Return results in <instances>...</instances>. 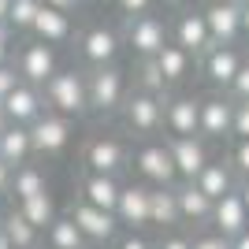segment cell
Wrapping results in <instances>:
<instances>
[{"label": "cell", "instance_id": "6da1fadb", "mask_svg": "<svg viewBox=\"0 0 249 249\" xmlns=\"http://www.w3.org/2000/svg\"><path fill=\"white\" fill-rule=\"evenodd\" d=\"M86 112L101 115H119L126 93H130V78L119 63H104V67H86Z\"/></svg>", "mask_w": 249, "mask_h": 249}, {"label": "cell", "instance_id": "7a4b0ae2", "mask_svg": "<svg viewBox=\"0 0 249 249\" xmlns=\"http://www.w3.org/2000/svg\"><path fill=\"white\" fill-rule=\"evenodd\" d=\"M41 97H45V112L52 115H63V119H82L86 112V74L82 67H56L49 82L41 86Z\"/></svg>", "mask_w": 249, "mask_h": 249}, {"label": "cell", "instance_id": "3957f363", "mask_svg": "<svg viewBox=\"0 0 249 249\" xmlns=\"http://www.w3.org/2000/svg\"><path fill=\"white\" fill-rule=\"evenodd\" d=\"M119 123L126 126V134L134 138H156L164 134V101L153 93H142L130 86L123 108H119Z\"/></svg>", "mask_w": 249, "mask_h": 249}, {"label": "cell", "instance_id": "277c9868", "mask_svg": "<svg viewBox=\"0 0 249 249\" xmlns=\"http://www.w3.org/2000/svg\"><path fill=\"white\" fill-rule=\"evenodd\" d=\"M82 164L89 175H112L119 178L130 167V145L115 134H93L82 149Z\"/></svg>", "mask_w": 249, "mask_h": 249}, {"label": "cell", "instance_id": "5b68a950", "mask_svg": "<svg viewBox=\"0 0 249 249\" xmlns=\"http://www.w3.org/2000/svg\"><path fill=\"white\" fill-rule=\"evenodd\" d=\"M11 67L19 74V82L41 89L52 74H56L60 60H56V49H52V45H41V41H34V37H26L19 49L11 52Z\"/></svg>", "mask_w": 249, "mask_h": 249}, {"label": "cell", "instance_id": "8992f818", "mask_svg": "<svg viewBox=\"0 0 249 249\" xmlns=\"http://www.w3.org/2000/svg\"><path fill=\"white\" fill-rule=\"evenodd\" d=\"M119 37H123V45L134 52L138 60H153L156 52L171 41V37H167V19H164V15H156V11L126 19V26H123Z\"/></svg>", "mask_w": 249, "mask_h": 249}, {"label": "cell", "instance_id": "52a82bcc", "mask_svg": "<svg viewBox=\"0 0 249 249\" xmlns=\"http://www.w3.org/2000/svg\"><path fill=\"white\" fill-rule=\"evenodd\" d=\"M130 164L138 171V182L145 186H175V167H171V156H167V145L160 138H142V145L130 153Z\"/></svg>", "mask_w": 249, "mask_h": 249}, {"label": "cell", "instance_id": "ba28073f", "mask_svg": "<svg viewBox=\"0 0 249 249\" xmlns=\"http://www.w3.org/2000/svg\"><path fill=\"white\" fill-rule=\"evenodd\" d=\"M74 45H78V56H82L86 67H104V63H119V52H123V37L112 26H86L82 34H74Z\"/></svg>", "mask_w": 249, "mask_h": 249}, {"label": "cell", "instance_id": "9c48e42d", "mask_svg": "<svg viewBox=\"0 0 249 249\" xmlns=\"http://www.w3.org/2000/svg\"><path fill=\"white\" fill-rule=\"evenodd\" d=\"M67 216H71L74 227L82 231L86 246L104 249V246H112V242L119 238V223H115V216L104 212V208H93V205H86V201H74Z\"/></svg>", "mask_w": 249, "mask_h": 249}, {"label": "cell", "instance_id": "30bf717a", "mask_svg": "<svg viewBox=\"0 0 249 249\" xmlns=\"http://www.w3.org/2000/svg\"><path fill=\"white\" fill-rule=\"evenodd\" d=\"M71 130H74V123L63 119V115H52V112L37 115V119L26 126L34 156H60L63 149L71 145Z\"/></svg>", "mask_w": 249, "mask_h": 249}, {"label": "cell", "instance_id": "8fae6325", "mask_svg": "<svg viewBox=\"0 0 249 249\" xmlns=\"http://www.w3.org/2000/svg\"><path fill=\"white\" fill-rule=\"evenodd\" d=\"M231 115H234V101L227 93L197 97V138H205V142H227L231 138Z\"/></svg>", "mask_w": 249, "mask_h": 249}, {"label": "cell", "instance_id": "7c38bea8", "mask_svg": "<svg viewBox=\"0 0 249 249\" xmlns=\"http://www.w3.org/2000/svg\"><path fill=\"white\" fill-rule=\"evenodd\" d=\"M242 60H246V52H242L238 45H212L205 56H197V67H201V74L208 78V86H212L216 93H227V86H231V78L238 74Z\"/></svg>", "mask_w": 249, "mask_h": 249}, {"label": "cell", "instance_id": "4fadbf2b", "mask_svg": "<svg viewBox=\"0 0 249 249\" xmlns=\"http://www.w3.org/2000/svg\"><path fill=\"white\" fill-rule=\"evenodd\" d=\"M167 145V156H171V167H175V178L178 182H194L197 171L212 160L208 156V142L205 138H164Z\"/></svg>", "mask_w": 249, "mask_h": 249}, {"label": "cell", "instance_id": "5bb4252c", "mask_svg": "<svg viewBox=\"0 0 249 249\" xmlns=\"http://www.w3.org/2000/svg\"><path fill=\"white\" fill-rule=\"evenodd\" d=\"M167 37H171V45H178L182 52H190L194 60L197 56H205L208 49H212V37H208L205 30V19H201V8H182L175 15V22H167Z\"/></svg>", "mask_w": 249, "mask_h": 249}, {"label": "cell", "instance_id": "9a60e30c", "mask_svg": "<svg viewBox=\"0 0 249 249\" xmlns=\"http://www.w3.org/2000/svg\"><path fill=\"white\" fill-rule=\"evenodd\" d=\"M112 216H115L119 227L142 234V231L149 227V186L145 182H123V186H119V197H115Z\"/></svg>", "mask_w": 249, "mask_h": 249}, {"label": "cell", "instance_id": "2e32d148", "mask_svg": "<svg viewBox=\"0 0 249 249\" xmlns=\"http://www.w3.org/2000/svg\"><path fill=\"white\" fill-rule=\"evenodd\" d=\"M249 227V208L242 205V197L231 190L219 201H212V216H208V231H216L219 238H238L242 231Z\"/></svg>", "mask_w": 249, "mask_h": 249}, {"label": "cell", "instance_id": "e0dca14e", "mask_svg": "<svg viewBox=\"0 0 249 249\" xmlns=\"http://www.w3.org/2000/svg\"><path fill=\"white\" fill-rule=\"evenodd\" d=\"M164 138H194L197 134V97L167 93L164 97Z\"/></svg>", "mask_w": 249, "mask_h": 249}, {"label": "cell", "instance_id": "ac0fdd59", "mask_svg": "<svg viewBox=\"0 0 249 249\" xmlns=\"http://www.w3.org/2000/svg\"><path fill=\"white\" fill-rule=\"evenodd\" d=\"M34 37V41H41V45H67V41H74V19L71 15H63V11H56V8H37V15H34V22H30V30H26Z\"/></svg>", "mask_w": 249, "mask_h": 249}, {"label": "cell", "instance_id": "d6986e66", "mask_svg": "<svg viewBox=\"0 0 249 249\" xmlns=\"http://www.w3.org/2000/svg\"><path fill=\"white\" fill-rule=\"evenodd\" d=\"M201 19H205V30L212 37V45H238L242 41L238 4H205Z\"/></svg>", "mask_w": 249, "mask_h": 249}, {"label": "cell", "instance_id": "ffe728a7", "mask_svg": "<svg viewBox=\"0 0 249 249\" xmlns=\"http://www.w3.org/2000/svg\"><path fill=\"white\" fill-rule=\"evenodd\" d=\"M0 108H4V115H8V123L30 126L37 115H45V97H41V89H37V86L19 82L8 97H4V101H0Z\"/></svg>", "mask_w": 249, "mask_h": 249}, {"label": "cell", "instance_id": "44dd1931", "mask_svg": "<svg viewBox=\"0 0 249 249\" xmlns=\"http://www.w3.org/2000/svg\"><path fill=\"white\" fill-rule=\"evenodd\" d=\"M175 205H178V223L186 231H205L208 227L212 201H208L194 182H175Z\"/></svg>", "mask_w": 249, "mask_h": 249}, {"label": "cell", "instance_id": "7402d4cb", "mask_svg": "<svg viewBox=\"0 0 249 249\" xmlns=\"http://www.w3.org/2000/svg\"><path fill=\"white\" fill-rule=\"evenodd\" d=\"M194 186L205 194L208 201H219L223 194H231V190L238 186V175L231 171L227 156H219V160H208L205 167L197 171V178H194Z\"/></svg>", "mask_w": 249, "mask_h": 249}, {"label": "cell", "instance_id": "603a6c76", "mask_svg": "<svg viewBox=\"0 0 249 249\" xmlns=\"http://www.w3.org/2000/svg\"><path fill=\"white\" fill-rule=\"evenodd\" d=\"M153 63H156V71L164 74V82H167V89H175V86H182L194 74V67H197V60L190 56V52H182L178 45H171L167 41L164 49L153 56Z\"/></svg>", "mask_w": 249, "mask_h": 249}, {"label": "cell", "instance_id": "cb8c5ba5", "mask_svg": "<svg viewBox=\"0 0 249 249\" xmlns=\"http://www.w3.org/2000/svg\"><path fill=\"white\" fill-rule=\"evenodd\" d=\"M119 178L112 175H89L86 171L82 178H78V201H86V205L93 208H104V212H112L115 208V197H119Z\"/></svg>", "mask_w": 249, "mask_h": 249}, {"label": "cell", "instance_id": "d4e9b609", "mask_svg": "<svg viewBox=\"0 0 249 249\" xmlns=\"http://www.w3.org/2000/svg\"><path fill=\"white\" fill-rule=\"evenodd\" d=\"M149 227L156 231H175L178 223V205H175V186H149Z\"/></svg>", "mask_w": 249, "mask_h": 249}, {"label": "cell", "instance_id": "484cf974", "mask_svg": "<svg viewBox=\"0 0 249 249\" xmlns=\"http://www.w3.org/2000/svg\"><path fill=\"white\" fill-rule=\"evenodd\" d=\"M37 194H49V175H45V167H37V164L11 167L8 197L11 201H26V197H37Z\"/></svg>", "mask_w": 249, "mask_h": 249}, {"label": "cell", "instance_id": "4316f807", "mask_svg": "<svg viewBox=\"0 0 249 249\" xmlns=\"http://www.w3.org/2000/svg\"><path fill=\"white\" fill-rule=\"evenodd\" d=\"M0 160H4L8 167H19V164H30L34 160L26 126H15V123L4 126V134H0Z\"/></svg>", "mask_w": 249, "mask_h": 249}, {"label": "cell", "instance_id": "83f0119b", "mask_svg": "<svg viewBox=\"0 0 249 249\" xmlns=\"http://www.w3.org/2000/svg\"><path fill=\"white\" fill-rule=\"evenodd\" d=\"M0 231L8 234L11 249H41V231L30 227V223H26L15 208H8V212L0 216Z\"/></svg>", "mask_w": 249, "mask_h": 249}, {"label": "cell", "instance_id": "f1b7e54d", "mask_svg": "<svg viewBox=\"0 0 249 249\" xmlns=\"http://www.w3.org/2000/svg\"><path fill=\"white\" fill-rule=\"evenodd\" d=\"M15 212H19L30 227H37V231H45L52 223V219L60 216L56 212V205H52V194H37V197H26V201H15Z\"/></svg>", "mask_w": 249, "mask_h": 249}, {"label": "cell", "instance_id": "f546056e", "mask_svg": "<svg viewBox=\"0 0 249 249\" xmlns=\"http://www.w3.org/2000/svg\"><path fill=\"white\" fill-rule=\"evenodd\" d=\"M41 234H45V242H49V249H82L86 246L82 231L71 223V216H56Z\"/></svg>", "mask_w": 249, "mask_h": 249}, {"label": "cell", "instance_id": "4dcf8cb0", "mask_svg": "<svg viewBox=\"0 0 249 249\" xmlns=\"http://www.w3.org/2000/svg\"><path fill=\"white\" fill-rule=\"evenodd\" d=\"M134 89H142V93H153V97H160V101L171 93V89H167V82H164V74L156 71V63H153V60H138Z\"/></svg>", "mask_w": 249, "mask_h": 249}, {"label": "cell", "instance_id": "1f68e13d", "mask_svg": "<svg viewBox=\"0 0 249 249\" xmlns=\"http://www.w3.org/2000/svg\"><path fill=\"white\" fill-rule=\"evenodd\" d=\"M37 8H41V0H11L8 4V30L11 34H26L30 30L34 15H37Z\"/></svg>", "mask_w": 249, "mask_h": 249}, {"label": "cell", "instance_id": "d6a6232c", "mask_svg": "<svg viewBox=\"0 0 249 249\" xmlns=\"http://www.w3.org/2000/svg\"><path fill=\"white\" fill-rule=\"evenodd\" d=\"M234 145H231V153H227V164H231V171L238 178H249V138H231Z\"/></svg>", "mask_w": 249, "mask_h": 249}, {"label": "cell", "instance_id": "836d02e7", "mask_svg": "<svg viewBox=\"0 0 249 249\" xmlns=\"http://www.w3.org/2000/svg\"><path fill=\"white\" fill-rule=\"evenodd\" d=\"M227 97H231V101H249V56L242 60L238 74L231 78V86H227Z\"/></svg>", "mask_w": 249, "mask_h": 249}, {"label": "cell", "instance_id": "e575fe53", "mask_svg": "<svg viewBox=\"0 0 249 249\" xmlns=\"http://www.w3.org/2000/svg\"><path fill=\"white\" fill-rule=\"evenodd\" d=\"M153 249H190V231H186V227L160 231V238L153 242Z\"/></svg>", "mask_w": 249, "mask_h": 249}, {"label": "cell", "instance_id": "d590c367", "mask_svg": "<svg viewBox=\"0 0 249 249\" xmlns=\"http://www.w3.org/2000/svg\"><path fill=\"white\" fill-rule=\"evenodd\" d=\"M231 138H249V101H234V115H231Z\"/></svg>", "mask_w": 249, "mask_h": 249}, {"label": "cell", "instance_id": "8d00e7d4", "mask_svg": "<svg viewBox=\"0 0 249 249\" xmlns=\"http://www.w3.org/2000/svg\"><path fill=\"white\" fill-rule=\"evenodd\" d=\"M190 249H231V242L205 227V231H197V234H190Z\"/></svg>", "mask_w": 249, "mask_h": 249}, {"label": "cell", "instance_id": "74e56055", "mask_svg": "<svg viewBox=\"0 0 249 249\" xmlns=\"http://www.w3.org/2000/svg\"><path fill=\"white\" fill-rule=\"evenodd\" d=\"M115 8L123 11L126 19H134V15H149L156 8V0H115Z\"/></svg>", "mask_w": 249, "mask_h": 249}, {"label": "cell", "instance_id": "f35d334b", "mask_svg": "<svg viewBox=\"0 0 249 249\" xmlns=\"http://www.w3.org/2000/svg\"><path fill=\"white\" fill-rule=\"evenodd\" d=\"M112 249H153V242L145 238V234H138V231H126L123 238H115Z\"/></svg>", "mask_w": 249, "mask_h": 249}, {"label": "cell", "instance_id": "ab89813d", "mask_svg": "<svg viewBox=\"0 0 249 249\" xmlns=\"http://www.w3.org/2000/svg\"><path fill=\"white\" fill-rule=\"evenodd\" d=\"M15 86H19V74H15V67H11V63H0V101H4V97H8Z\"/></svg>", "mask_w": 249, "mask_h": 249}, {"label": "cell", "instance_id": "60d3db41", "mask_svg": "<svg viewBox=\"0 0 249 249\" xmlns=\"http://www.w3.org/2000/svg\"><path fill=\"white\" fill-rule=\"evenodd\" d=\"M11 52H15V34L0 22V63H11Z\"/></svg>", "mask_w": 249, "mask_h": 249}, {"label": "cell", "instance_id": "b9f144b4", "mask_svg": "<svg viewBox=\"0 0 249 249\" xmlns=\"http://www.w3.org/2000/svg\"><path fill=\"white\" fill-rule=\"evenodd\" d=\"M45 8H56V11H63V15H71V11H78L82 8V0H41Z\"/></svg>", "mask_w": 249, "mask_h": 249}, {"label": "cell", "instance_id": "7bdbcfd3", "mask_svg": "<svg viewBox=\"0 0 249 249\" xmlns=\"http://www.w3.org/2000/svg\"><path fill=\"white\" fill-rule=\"evenodd\" d=\"M8 186H11V167L0 160V197H8Z\"/></svg>", "mask_w": 249, "mask_h": 249}, {"label": "cell", "instance_id": "ee69618b", "mask_svg": "<svg viewBox=\"0 0 249 249\" xmlns=\"http://www.w3.org/2000/svg\"><path fill=\"white\" fill-rule=\"evenodd\" d=\"M238 22H242V37H249V0L238 4Z\"/></svg>", "mask_w": 249, "mask_h": 249}, {"label": "cell", "instance_id": "f6af8a7d", "mask_svg": "<svg viewBox=\"0 0 249 249\" xmlns=\"http://www.w3.org/2000/svg\"><path fill=\"white\" fill-rule=\"evenodd\" d=\"M234 194L242 197V205L249 208V178H238V186H234Z\"/></svg>", "mask_w": 249, "mask_h": 249}, {"label": "cell", "instance_id": "bcb514c9", "mask_svg": "<svg viewBox=\"0 0 249 249\" xmlns=\"http://www.w3.org/2000/svg\"><path fill=\"white\" fill-rule=\"evenodd\" d=\"M231 249H249V227L242 231L238 238H231Z\"/></svg>", "mask_w": 249, "mask_h": 249}, {"label": "cell", "instance_id": "7dc6e473", "mask_svg": "<svg viewBox=\"0 0 249 249\" xmlns=\"http://www.w3.org/2000/svg\"><path fill=\"white\" fill-rule=\"evenodd\" d=\"M156 4H164V8H175V11H182L190 4V0H156Z\"/></svg>", "mask_w": 249, "mask_h": 249}, {"label": "cell", "instance_id": "c3c4849f", "mask_svg": "<svg viewBox=\"0 0 249 249\" xmlns=\"http://www.w3.org/2000/svg\"><path fill=\"white\" fill-rule=\"evenodd\" d=\"M8 4H11V0H0V22L8 19ZM4 26H8V22H4Z\"/></svg>", "mask_w": 249, "mask_h": 249}, {"label": "cell", "instance_id": "681fc988", "mask_svg": "<svg viewBox=\"0 0 249 249\" xmlns=\"http://www.w3.org/2000/svg\"><path fill=\"white\" fill-rule=\"evenodd\" d=\"M0 249H11V242H8V234L0 231Z\"/></svg>", "mask_w": 249, "mask_h": 249}, {"label": "cell", "instance_id": "f907efd6", "mask_svg": "<svg viewBox=\"0 0 249 249\" xmlns=\"http://www.w3.org/2000/svg\"><path fill=\"white\" fill-rule=\"evenodd\" d=\"M4 126H8V115H4V108H0V134H4Z\"/></svg>", "mask_w": 249, "mask_h": 249}, {"label": "cell", "instance_id": "816d5d0a", "mask_svg": "<svg viewBox=\"0 0 249 249\" xmlns=\"http://www.w3.org/2000/svg\"><path fill=\"white\" fill-rule=\"evenodd\" d=\"M205 4H242V0H205Z\"/></svg>", "mask_w": 249, "mask_h": 249}, {"label": "cell", "instance_id": "f5cc1de1", "mask_svg": "<svg viewBox=\"0 0 249 249\" xmlns=\"http://www.w3.org/2000/svg\"><path fill=\"white\" fill-rule=\"evenodd\" d=\"M82 249H97V246H82Z\"/></svg>", "mask_w": 249, "mask_h": 249}]
</instances>
